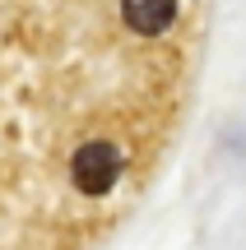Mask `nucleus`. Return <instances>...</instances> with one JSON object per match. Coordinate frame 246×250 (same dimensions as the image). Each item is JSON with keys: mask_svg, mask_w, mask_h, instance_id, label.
I'll return each mask as SVG.
<instances>
[{"mask_svg": "<svg viewBox=\"0 0 246 250\" xmlns=\"http://www.w3.org/2000/svg\"><path fill=\"white\" fill-rule=\"evenodd\" d=\"M121 167H126V158H121L116 139H84L79 148L70 153V181H74V190L89 195V199H102L107 190H116Z\"/></svg>", "mask_w": 246, "mask_h": 250, "instance_id": "f257e3e1", "label": "nucleus"}, {"mask_svg": "<svg viewBox=\"0 0 246 250\" xmlns=\"http://www.w3.org/2000/svg\"><path fill=\"white\" fill-rule=\"evenodd\" d=\"M121 23L139 37H158L177 23V0H121Z\"/></svg>", "mask_w": 246, "mask_h": 250, "instance_id": "f03ea898", "label": "nucleus"}]
</instances>
